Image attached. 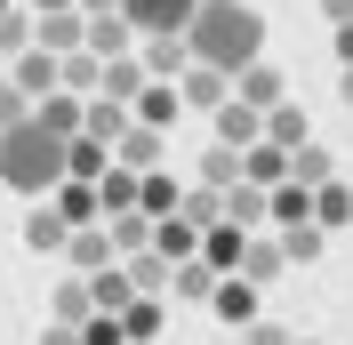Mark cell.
Listing matches in <instances>:
<instances>
[{"instance_id":"1","label":"cell","mask_w":353,"mask_h":345,"mask_svg":"<svg viewBox=\"0 0 353 345\" xmlns=\"http://www.w3.org/2000/svg\"><path fill=\"white\" fill-rule=\"evenodd\" d=\"M65 177H72V137H57L41 112H32V121H17V129L0 137V185H8V193L48 201Z\"/></svg>"},{"instance_id":"2","label":"cell","mask_w":353,"mask_h":345,"mask_svg":"<svg viewBox=\"0 0 353 345\" xmlns=\"http://www.w3.org/2000/svg\"><path fill=\"white\" fill-rule=\"evenodd\" d=\"M185 48L201 65H217V72H241V65L265 57V17L249 0H201L193 24H185Z\"/></svg>"},{"instance_id":"3","label":"cell","mask_w":353,"mask_h":345,"mask_svg":"<svg viewBox=\"0 0 353 345\" xmlns=\"http://www.w3.org/2000/svg\"><path fill=\"white\" fill-rule=\"evenodd\" d=\"M176 97H185L193 112H217L225 97H233V72H217V65H201V57H193V65L176 72Z\"/></svg>"},{"instance_id":"4","label":"cell","mask_w":353,"mask_h":345,"mask_svg":"<svg viewBox=\"0 0 353 345\" xmlns=\"http://www.w3.org/2000/svg\"><path fill=\"white\" fill-rule=\"evenodd\" d=\"M32 41H41V48H57V57L88 48V17H81V0H72V8H41V24H32Z\"/></svg>"},{"instance_id":"5","label":"cell","mask_w":353,"mask_h":345,"mask_svg":"<svg viewBox=\"0 0 353 345\" xmlns=\"http://www.w3.org/2000/svg\"><path fill=\"white\" fill-rule=\"evenodd\" d=\"M193 8H201V0H121V17H129L137 32H185Z\"/></svg>"},{"instance_id":"6","label":"cell","mask_w":353,"mask_h":345,"mask_svg":"<svg viewBox=\"0 0 353 345\" xmlns=\"http://www.w3.org/2000/svg\"><path fill=\"white\" fill-rule=\"evenodd\" d=\"M209 305H217V322L249 329V322H257V281H249V273H217V289H209Z\"/></svg>"},{"instance_id":"7","label":"cell","mask_w":353,"mask_h":345,"mask_svg":"<svg viewBox=\"0 0 353 345\" xmlns=\"http://www.w3.org/2000/svg\"><path fill=\"white\" fill-rule=\"evenodd\" d=\"M209 121H217V145H233V152H249V145L265 137V112H257V105H241V97H225Z\"/></svg>"},{"instance_id":"8","label":"cell","mask_w":353,"mask_h":345,"mask_svg":"<svg viewBox=\"0 0 353 345\" xmlns=\"http://www.w3.org/2000/svg\"><path fill=\"white\" fill-rule=\"evenodd\" d=\"M233 97H241V105H257V112H273V105L289 97V81L257 57V65H241V72H233Z\"/></svg>"},{"instance_id":"9","label":"cell","mask_w":353,"mask_h":345,"mask_svg":"<svg viewBox=\"0 0 353 345\" xmlns=\"http://www.w3.org/2000/svg\"><path fill=\"white\" fill-rule=\"evenodd\" d=\"M241 249H249V225H233V217H217V225L201 233V257L217 265V273H241Z\"/></svg>"},{"instance_id":"10","label":"cell","mask_w":353,"mask_h":345,"mask_svg":"<svg viewBox=\"0 0 353 345\" xmlns=\"http://www.w3.org/2000/svg\"><path fill=\"white\" fill-rule=\"evenodd\" d=\"M112 161H121V169H161V129H145V121H129V129L112 137Z\"/></svg>"},{"instance_id":"11","label":"cell","mask_w":353,"mask_h":345,"mask_svg":"<svg viewBox=\"0 0 353 345\" xmlns=\"http://www.w3.org/2000/svg\"><path fill=\"white\" fill-rule=\"evenodd\" d=\"M65 257L81 265V273H97V265H112V257H121V249H112V225H105V217H97V225H72Z\"/></svg>"},{"instance_id":"12","label":"cell","mask_w":353,"mask_h":345,"mask_svg":"<svg viewBox=\"0 0 353 345\" xmlns=\"http://www.w3.org/2000/svg\"><path fill=\"white\" fill-rule=\"evenodd\" d=\"M129 112L145 121V129H169L176 112H185V97H176V81H145V88L129 97Z\"/></svg>"},{"instance_id":"13","label":"cell","mask_w":353,"mask_h":345,"mask_svg":"<svg viewBox=\"0 0 353 345\" xmlns=\"http://www.w3.org/2000/svg\"><path fill=\"white\" fill-rule=\"evenodd\" d=\"M65 241H72V225L57 217V201H41V209L24 217V249H32V257H57Z\"/></svg>"},{"instance_id":"14","label":"cell","mask_w":353,"mask_h":345,"mask_svg":"<svg viewBox=\"0 0 353 345\" xmlns=\"http://www.w3.org/2000/svg\"><path fill=\"white\" fill-rule=\"evenodd\" d=\"M137 41H145V32H137V24L121 17V8H105V17H88V48H97V57H129Z\"/></svg>"},{"instance_id":"15","label":"cell","mask_w":353,"mask_h":345,"mask_svg":"<svg viewBox=\"0 0 353 345\" xmlns=\"http://www.w3.org/2000/svg\"><path fill=\"white\" fill-rule=\"evenodd\" d=\"M185 65H193L185 32H145V72H153V81H176Z\"/></svg>"},{"instance_id":"16","label":"cell","mask_w":353,"mask_h":345,"mask_svg":"<svg viewBox=\"0 0 353 345\" xmlns=\"http://www.w3.org/2000/svg\"><path fill=\"white\" fill-rule=\"evenodd\" d=\"M57 72H65V57H57V48H41V41L17 57V88H24V97H48V88H57Z\"/></svg>"},{"instance_id":"17","label":"cell","mask_w":353,"mask_h":345,"mask_svg":"<svg viewBox=\"0 0 353 345\" xmlns=\"http://www.w3.org/2000/svg\"><path fill=\"white\" fill-rule=\"evenodd\" d=\"M225 217H233V225H249V233H257V225H273V201H265V185L233 177V185H225Z\"/></svg>"},{"instance_id":"18","label":"cell","mask_w":353,"mask_h":345,"mask_svg":"<svg viewBox=\"0 0 353 345\" xmlns=\"http://www.w3.org/2000/svg\"><path fill=\"white\" fill-rule=\"evenodd\" d=\"M48 201H57V217H65V225H97V217H105V201H97V185H88V177H65Z\"/></svg>"},{"instance_id":"19","label":"cell","mask_w":353,"mask_h":345,"mask_svg":"<svg viewBox=\"0 0 353 345\" xmlns=\"http://www.w3.org/2000/svg\"><path fill=\"white\" fill-rule=\"evenodd\" d=\"M32 112H41V121H48L57 137H81V121H88V97H72V88H48V97H41Z\"/></svg>"},{"instance_id":"20","label":"cell","mask_w":353,"mask_h":345,"mask_svg":"<svg viewBox=\"0 0 353 345\" xmlns=\"http://www.w3.org/2000/svg\"><path fill=\"white\" fill-rule=\"evenodd\" d=\"M241 177H249V185H265V193H273V185H281V177H289V152L273 145V137H257V145L241 152Z\"/></svg>"},{"instance_id":"21","label":"cell","mask_w":353,"mask_h":345,"mask_svg":"<svg viewBox=\"0 0 353 345\" xmlns=\"http://www.w3.org/2000/svg\"><path fill=\"white\" fill-rule=\"evenodd\" d=\"M176 201H185V185H176L169 169H145V177H137V209H145V217H176Z\"/></svg>"},{"instance_id":"22","label":"cell","mask_w":353,"mask_h":345,"mask_svg":"<svg viewBox=\"0 0 353 345\" xmlns=\"http://www.w3.org/2000/svg\"><path fill=\"white\" fill-rule=\"evenodd\" d=\"M153 249L161 257H201V225H185V217H153Z\"/></svg>"},{"instance_id":"23","label":"cell","mask_w":353,"mask_h":345,"mask_svg":"<svg viewBox=\"0 0 353 345\" xmlns=\"http://www.w3.org/2000/svg\"><path fill=\"white\" fill-rule=\"evenodd\" d=\"M265 137H273V145H281V152H297V145H305V105H289V97H281V105H273V112H265Z\"/></svg>"},{"instance_id":"24","label":"cell","mask_w":353,"mask_h":345,"mask_svg":"<svg viewBox=\"0 0 353 345\" xmlns=\"http://www.w3.org/2000/svg\"><path fill=\"white\" fill-rule=\"evenodd\" d=\"M265 201H273V225H305L313 217V185H297V177H281Z\"/></svg>"},{"instance_id":"25","label":"cell","mask_w":353,"mask_h":345,"mask_svg":"<svg viewBox=\"0 0 353 345\" xmlns=\"http://www.w3.org/2000/svg\"><path fill=\"white\" fill-rule=\"evenodd\" d=\"M313 225H321V233H330V225H353V185H313Z\"/></svg>"},{"instance_id":"26","label":"cell","mask_w":353,"mask_h":345,"mask_svg":"<svg viewBox=\"0 0 353 345\" xmlns=\"http://www.w3.org/2000/svg\"><path fill=\"white\" fill-rule=\"evenodd\" d=\"M289 177H297V185H330V177H337V161H330V145H313V137H305V145L289 152Z\"/></svg>"},{"instance_id":"27","label":"cell","mask_w":353,"mask_h":345,"mask_svg":"<svg viewBox=\"0 0 353 345\" xmlns=\"http://www.w3.org/2000/svg\"><path fill=\"white\" fill-rule=\"evenodd\" d=\"M145 81H153V72H145V57H105V97H121V105H129Z\"/></svg>"},{"instance_id":"28","label":"cell","mask_w":353,"mask_h":345,"mask_svg":"<svg viewBox=\"0 0 353 345\" xmlns=\"http://www.w3.org/2000/svg\"><path fill=\"white\" fill-rule=\"evenodd\" d=\"M97 201H105V217H121V209H137V169H121V161H112V169L97 177Z\"/></svg>"},{"instance_id":"29","label":"cell","mask_w":353,"mask_h":345,"mask_svg":"<svg viewBox=\"0 0 353 345\" xmlns=\"http://www.w3.org/2000/svg\"><path fill=\"white\" fill-rule=\"evenodd\" d=\"M281 265H289V257H281V241H265V233H249V249H241V273L257 281V289H265V281H273V273H281Z\"/></svg>"},{"instance_id":"30","label":"cell","mask_w":353,"mask_h":345,"mask_svg":"<svg viewBox=\"0 0 353 345\" xmlns=\"http://www.w3.org/2000/svg\"><path fill=\"white\" fill-rule=\"evenodd\" d=\"M112 225V249H121V257H129V249H153V217L145 209H121V217H105Z\"/></svg>"},{"instance_id":"31","label":"cell","mask_w":353,"mask_h":345,"mask_svg":"<svg viewBox=\"0 0 353 345\" xmlns=\"http://www.w3.org/2000/svg\"><path fill=\"white\" fill-rule=\"evenodd\" d=\"M169 289H176V297H209V289H217V265H209V257H176Z\"/></svg>"},{"instance_id":"32","label":"cell","mask_w":353,"mask_h":345,"mask_svg":"<svg viewBox=\"0 0 353 345\" xmlns=\"http://www.w3.org/2000/svg\"><path fill=\"white\" fill-rule=\"evenodd\" d=\"M97 313V297H88V273H72L65 289H57V305H48V322H88Z\"/></svg>"},{"instance_id":"33","label":"cell","mask_w":353,"mask_h":345,"mask_svg":"<svg viewBox=\"0 0 353 345\" xmlns=\"http://www.w3.org/2000/svg\"><path fill=\"white\" fill-rule=\"evenodd\" d=\"M321 241H330V233H321L313 217H305V225H281V257H289V265H313V257H321Z\"/></svg>"},{"instance_id":"34","label":"cell","mask_w":353,"mask_h":345,"mask_svg":"<svg viewBox=\"0 0 353 345\" xmlns=\"http://www.w3.org/2000/svg\"><path fill=\"white\" fill-rule=\"evenodd\" d=\"M169 273H176V265L161 257V249H129V281L145 289V297H153V289H169Z\"/></svg>"},{"instance_id":"35","label":"cell","mask_w":353,"mask_h":345,"mask_svg":"<svg viewBox=\"0 0 353 345\" xmlns=\"http://www.w3.org/2000/svg\"><path fill=\"white\" fill-rule=\"evenodd\" d=\"M121 329H129V345H153L161 337V305L153 297H129L121 305Z\"/></svg>"},{"instance_id":"36","label":"cell","mask_w":353,"mask_h":345,"mask_svg":"<svg viewBox=\"0 0 353 345\" xmlns=\"http://www.w3.org/2000/svg\"><path fill=\"white\" fill-rule=\"evenodd\" d=\"M176 217L209 233V225H217V217H225V193H217V185H201V193H185V201H176Z\"/></svg>"},{"instance_id":"37","label":"cell","mask_w":353,"mask_h":345,"mask_svg":"<svg viewBox=\"0 0 353 345\" xmlns=\"http://www.w3.org/2000/svg\"><path fill=\"white\" fill-rule=\"evenodd\" d=\"M105 169H112V145H97V137L81 129V137H72V177H88V185H97Z\"/></svg>"},{"instance_id":"38","label":"cell","mask_w":353,"mask_h":345,"mask_svg":"<svg viewBox=\"0 0 353 345\" xmlns=\"http://www.w3.org/2000/svg\"><path fill=\"white\" fill-rule=\"evenodd\" d=\"M233 177H241V152H233V145H217L209 161H201V185H217V193L233 185Z\"/></svg>"},{"instance_id":"39","label":"cell","mask_w":353,"mask_h":345,"mask_svg":"<svg viewBox=\"0 0 353 345\" xmlns=\"http://www.w3.org/2000/svg\"><path fill=\"white\" fill-rule=\"evenodd\" d=\"M81 345H129L121 313H88V322H81Z\"/></svg>"},{"instance_id":"40","label":"cell","mask_w":353,"mask_h":345,"mask_svg":"<svg viewBox=\"0 0 353 345\" xmlns=\"http://www.w3.org/2000/svg\"><path fill=\"white\" fill-rule=\"evenodd\" d=\"M17 121H32V97L17 81H0V129H17Z\"/></svg>"},{"instance_id":"41","label":"cell","mask_w":353,"mask_h":345,"mask_svg":"<svg viewBox=\"0 0 353 345\" xmlns=\"http://www.w3.org/2000/svg\"><path fill=\"white\" fill-rule=\"evenodd\" d=\"M241 345H297V337H289V329H273V322H249Z\"/></svg>"},{"instance_id":"42","label":"cell","mask_w":353,"mask_h":345,"mask_svg":"<svg viewBox=\"0 0 353 345\" xmlns=\"http://www.w3.org/2000/svg\"><path fill=\"white\" fill-rule=\"evenodd\" d=\"M0 48H32V24H24V17H0Z\"/></svg>"},{"instance_id":"43","label":"cell","mask_w":353,"mask_h":345,"mask_svg":"<svg viewBox=\"0 0 353 345\" xmlns=\"http://www.w3.org/2000/svg\"><path fill=\"white\" fill-rule=\"evenodd\" d=\"M41 345H81V322H48V329H41Z\"/></svg>"},{"instance_id":"44","label":"cell","mask_w":353,"mask_h":345,"mask_svg":"<svg viewBox=\"0 0 353 345\" xmlns=\"http://www.w3.org/2000/svg\"><path fill=\"white\" fill-rule=\"evenodd\" d=\"M337 65H353V17L337 24Z\"/></svg>"},{"instance_id":"45","label":"cell","mask_w":353,"mask_h":345,"mask_svg":"<svg viewBox=\"0 0 353 345\" xmlns=\"http://www.w3.org/2000/svg\"><path fill=\"white\" fill-rule=\"evenodd\" d=\"M321 17H330V24H345V17H353V0H321Z\"/></svg>"},{"instance_id":"46","label":"cell","mask_w":353,"mask_h":345,"mask_svg":"<svg viewBox=\"0 0 353 345\" xmlns=\"http://www.w3.org/2000/svg\"><path fill=\"white\" fill-rule=\"evenodd\" d=\"M105 8H121V0H81V17H105Z\"/></svg>"},{"instance_id":"47","label":"cell","mask_w":353,"mask_h":345,"mask_svg":"<svg viewBox=\"0 0 353 345\" xmlns=\"http://www.w3.org/2000/svg\"><path fill=\"white\" fill-rule=\"evenodd\" d=\"M337 88H345V105H353V65H345V81H337Z\"/></svg>"},{"instance_id":"48","label":"cell","mask_w":353,"mask_h":345,"mask_svg":"<svg viewBox=\"0 0 353 345\" xmlns=\"http://www.w3.org/2000/svg\"><path fill=\"white\" fill-rule=\"evenodd\" d=\"M32 8H72V0H32Z\"/></svg>"},{"instance_id":"49","label":"cell","mask_w":353,"mask_h":345,"mask_svg":"<svg viewBox=\"0 0 353 345\" xmlns=\"http://www.w3.org/2000/svg\"><path fill=\"white\" fill-rule=\"evenodd\" d=\"M0 17H8V0H0Z\"/></svg>"},{"instance_id":"50","label":"cell","mask_w":353,"mask_h":345,"mask_svg":"<svg viewBox=\"0 0 353 345\" xmlns=\"http://www.w3.org/2000/svg\"><path fill=\"white\" fill-rule=\"evenodd\" d=\"M297 345H313V337H297Z\"/></svg>"},{"instance_id":"51","label":"cell","mask_w":353,"mask_h":345,"mask_svg":"<svg viewBox=\"0 0 353 345\" xmlns=\"http://www.w3.org/2000/svg\"><path fill=\"white\" fill-rule=\"evenodd\" d=\"M0 137H8V129H0Z\"/></svg>"}]
</instances>
